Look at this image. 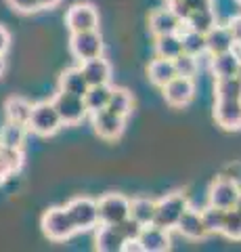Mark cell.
<instances>
[{
    "label": "cell",
    "mask_w": 241,
    "mask_h": 252,
    "mask_svg": "<svg viewBox=\"0 0 241 252\" xmlns=\"http://www.w3.org/2000/svg\"><path fill=\"white\" fill-rule=\"evenodd\" d=\"M147 76H149V82H151L153 86H160V89H161V86L168 84V82L176 76L172 59L155 57V59L149 63V67H147Z\"/></svg>",
    "instance_id": "22"
},
{
    "label": "cell",
    "mask_w": 241,
    "mask_h": 252,
    "mask_svg": "<svg viewBox=\"0 0 241 252\" xmlns=\"http://www.w3.org/2000/svg\"><path fill=\"white\" fill-rule=\"evenodd\" d=\"M124 126H126V118H122L118 114H113L111 109H99V112H92V128L95 132L105 139V141H115L122 137Z\"/></svg>",
    "instance_id": "10"
},
{
    "label": "cell",
    "mask_w": 241,
    "mask_h": 252,
    "mask_svg": "<svg viewBox=\"0 0 241 252\" xmlns=\"http://www.w3.org/2000/svg\"><path fill=\"white\" fill-rule=\"evenodd\" d=\"M214 99H220V101L241 99V80L237 76L216 78V82H214Z\"/></svg>",
    "instance_id": "29"
},
{
    "label": "cell",
    "mask_w": 241,
    "mask_h": 252,
    "mask_svg": "<svg viewBox=\"0 0 241 252\" xmlns=\"http://www.w3.org/2000/svg\"><path fill=\"white\" fill-rule=\"evenodd\" d=\"M9 46H11V34L6 32L4 26H0V55L4 57V53L9 51Z\"/></svg>",
    "instance_id": "41"
},
{
    "label": "cell",
    "mask_w": 241,
    "mask_h": 252,
    "mask_svg": "<svg viewBox=\"0 0 241 252\" xmlns=\"http://www.w3.org/2000/svg\"><path fill=\"white\" fill-rule=\"evenodd\" d=\"M178 34H181L183 53L195 55V57H199V55L206 53V36H204V34H199V32L187 28V26H183Z\"/></svg>",
    "instance_id": "28"
},
{
    "label": "cell",
    "mask_w": 241,
    "mask_h": 252,
    "mask_svg": "<svg viewBox=\"0 0 241 252\" xmlns=\"http://www.w3.org/2000/svg\"><path fill=\"white\" fill-rule=\"evenodd\" d=\"M187 28L199 32V34H208L210 30L216 26V13L214 9H201V11H193L189 15V19L185 21Z\"/></svg>",
    "instance_id": "30"
},
{
    "label": "cell",
    "mask_w": 241,
    "mask_h": 252,
    "mask_svg": "<svg viewBox=\"0 0 241 252\" xmlns=\"http://www.w3.org/2000/svg\"><path fill=\"white\" fill-rule=\"evenodd\" d=\"M6 4H9L13 11L23 13V15L40 11V2H38V0H6Z\"/></svg>",
    "instance_id": "36"
},
{
    "label": "cell",
    "mask_w": 241,
    "mask_h": 252,
    "mask_svg": "<svg viewBox=\"0 0 241 252\" xmlns=\"http://www.w3.org/2000/svg\"><path fill=\"white\" fill-rule=\"evenodd\" d=\"M161 93H164V99L168 105L183 107L187 103H191L193 94H195V82H193V78L174 76L168 84L161 86Z\"/></svg>",
    "instance_id": "11"
},
{
    "label": "cell",
    "mask_w": 241,
    "mask_h": 252,
    "mask_svg": "<svg viewBox=\"0 0 241 252\" xmlns=\"http://www.w3.org/2000/svg\"><path fill=\"white\" fill-rule=\"evenodd\" d=\"M206 36V53L210 55H218V53H224V51H231L235 42H233V36L227 26H216L208 32Z\"/></svg>",
    "instance_id": "19"
},
{
    "label": "cell",
    "mask_w": 241,
    "mask_h": 252,
    "mask_svg": "<svg viewBox=\"0 0 241 252\" xmlns=\"http://www.w3.org/2000/svg\"><path fill=\"white\" fill-rule=\"evenodd\" d=\"M111 89H113V86L109 82H107V84L88 86L86 94H84V103H86L88 114L99 112V109L107 107V103H109V97H111Z\"/></svg>",
    "instance_id": "26"
},
{
    "label": "cell",
    "mask_w": 241,
    "mask_h": 252,
    "mask_svg": "<svg viewBox=\"0 0 241 252\" xmlns=\"http://www.w3.org/2000/svg\"><path fill=\"white\" fill-rule=\"evenodd\" d=\"M61 126H63V122H61L53 101H40V103L32 105V116L27 122L29 132H34L38 137H53L55 132H59Z\"/></svg>",
    "instance_id": "2"
},
{
    "label": "cell",
    "mask_w": 241,
    "mask_h": 252,
    "mask_svg": "<svg viewBox=\"0 0 241 252\" xmlns=\"http://www.w3.org/2000/svg\"><path fill=\"white\" fill-rule=\"evenodd\" d=\"M183 53V42L181 34H164V36H155V57L161 59H174Z\"/></svg>",
    "instance_id": "25"
},
{
    "label": "cell",
    "mask_w": 241,
    "mask_h": 252,
    "mask_svg": "<svg viewBox=\"0 0 241 252\" xmlns=\"http://www.w3.org/2000/svg\"><path fill=\"white\" fill-rule=\"evenodd\" d=\"M220 233L229 240L241 242V215L235 208L224 210V220H222V229Z\"/></svg>",
    "instance_id": "32"
},
{
    "label": "cell",
    "mask_w": 241,
    "mask_h": 252,
    "mask_svg": "<svg viewBox=\"0 0 241 252\" xmlns=\"http://www.w3.org/2000/svg\"><path fill=\"white\" fill-rule=\"evenodd\" d=\"M189 208V200L183 191H174V193H168L164 198L155 200V219H153V225L161 227V229H168L172 231L176 229V223L178 219L183 217V212Z\"/></svg>",
    "instance_id": "1"
},
{
    "label": "cell",
    "mask_w": 241,
    "mask_h": 252,
    "mask_svg": "<svg viewBox=\"0 0 241 252\" xmlns=\"http://www.w3.org/2000/svg\"><path fill=\"white\" fill-rule=\"evenodd\" d=\"M59 91L69 93V94H78V97H84L88 91V82L84 78L80 67H67L65 72H61L59 76Z\"/></svg>",
    "instance_id": "20"
},
{
    "label": "cell",
    "mask_w": 241,
    "mask_h": 252,
    "mask_svg": "<svg viewBox=\"0 0 241 252\" xmlns=\"http://www.w3.org/2000/svg\"><path fill=\"white\" fill-rule=\"evenodd\" d=\"M113 227L120 231V235H122V238L126 240V242H128V240H138V235H141V229H143V225L136 223V220L132 219V217H126V219L120 220V223L113 225Z\"/></svg>",
    "instance_id": "34"
},
{
    "label": "cell",
    "mask_w": 241,
    "mask_h": 252,
    "mask_svg": "<svg viewBox=\"0 0 241 252\" xmlns=\"http://www.w3.org/2000/svg\"><path fill=\"white\" fill-rule=\"evenodd\" d=\"M124 240L120 231L113 225H97L95 231V250L99 252H122L124 248Z\"/></svg>",
    "instance_id": "17"
},
{
    "label": "cell",
    "mask_w": 241,
    "mask_h": 252,
    "mask_svg": "<svg viewBox=\"0 0 241 252\" xmlns=\"http://www.w3.org/2000/svg\"><path fill=\"white\" fill-rule=\"evenodd\" d=\"M82 74L86 78L88 86H95V84H107L111 82V65L103 55L95 59H88V61H82Z\"/></svg>",
    "instance_id": "16"
},
{
    "label": "cell",
    "mask_w": 241,
    "mask_h": 252,
    "mask_svg": "<svg viewBox=\"0 0 241 252\" xmlns=\"http://www.w3.org/2000/svg\"><path fill=\"white\" fill-rule=\"evenodd\" d=\"M237 78L241 80V61H239V67H237Z\"/></svg>",
    "instance_id": "46"
},
{
    "label": "cell",
    "mask_w": 241,
    "mask_h": 252,
    "mask_svg": "<svg viewBox=\"0 0 241 252\" xmlns=\"http://www.w3.org/2000/svg\"><path fill=\"white\" fill-rule=\"evenodd\" d=\"M40 2V9H55L61 0H38Z\"/></svg>",
    "instance_id": "43"
},
{
    "label": "cell",
    "mask_w": 241,
    "mask_h": 252,
    "mask_svg": "<svg viewBox=\"0 0 241 252\" xmlns=\"http://www.w3.org/2000/svg\"><path fill=\"white\" fill-rule=\"evenodd\" d=\"M138 244L143 252H166L172 246V240L168 229H161L158 225H145L138 235Z\"/></svg>",
    "instance_id": "13"
},
{
    "label": "cell",
    "mask_w": 241,
    "mask_h": 252,
    "mask_svg": "<svg viewBox=\"0 0 241 252\" xmlns=\"http://www.w3.org/2000/svg\"><path fill=\"white\" fill-rule=\"evenodd\" d=\"M65 210L76 231H90L99 225V208L97 200L92 198H74L65 204Z\"/></svg>",
    "instance_id": "5"
},
{
    "label": "cell",
    "mask_w": 241,
    "mask_h": 252,
    "mask_svg": "<svg viewBox=\"0 0 241 252\" xmlns=\"http://www.w3.org/2000/svg\"><path fill=\"white\" fill-rule=\"evenodd\" d=\"M227 28H229V32H231L235 46H241V15H235V17H233V19L227 23Z\"/></svg>",
    "instance_id": "37"
},
{
    "label": "cell",
    "mask_w": 241,
    "mask_h": 252,
    "mask_svg": "<svg viewBox=\"0 0 241 252\" xmlns=\"http://www.w3.org/2000/svg\"><path fill=\"white\" fill-rule=\"evenodd\" d=\"M168 6H170V9H172V13H174L176 17L181 19L183 23H185L187 19H189V15H191V9H189V6L185 4V0H178V2H172V4H168Z\"/></svg>",
    "instance_id": "38"
},
{
    "label": "cell",
    "mask_w": 241,
    "mask_h": 252,
    "mask_svg": "<svg viewBox=\"0 0 241 252\" xmlns=\"http://www.w3.org/2000/svg\"><path fill=\"white\" fill-rule=\"evenodd\" d=\"M99 225H118L120 220L130 217V200L122 193H105L97 200Z\"/></svg>",
    "instance_id": "7"
},
{
    "label": "cell",
    "mask_w": 241,
    "mask_h": 252,
    "mask_svg": "<svg viewBox=\"0 0 241 252\" xmlns=\"http://www.w3.org/2000/svg\"><path fill=\"white\" fill-rule=\"evenodd\" d=\"M107 109H111L113 114H118L122 118H128L132 114V109H134V97H132V93L128 89L113 86L109 103H107Z\"/></svg>",
    "instance_id": "23"
},
{
    "label": "cell",
    "mask_w": 241,
    "mask_h": 252,
    "mask_svg": "<svg viewBox=\"0 0 241 252\" xmlns=\"http://www.w3.org/2000/svg\"><path fill=\"white\" fill-rule=\"evenodd\" d=\"M214 120L222 130H241V99L220 101L214 103Z\"/></svg>",
    "instance_id": "12"
},
{
    "label": "cell",
    "mask_w": 241,
    "mask_h": 252,
    "mask_svg": "<svg viewBox=\"0 0 241 252\" xmlns=\"http://www.w3.org/2000/svg\"><path fill=\"white\" fill-rule=\"evenodd\" d=\"M53 105H55L57 114L61 118L63 126H76L80 124L84 118H86L88 109L84 103V97H78V94H69L59 91L55 97H53Z\"/></svg>",
    "instance_id": "6"
},
{
    "label": "cell",
    "mask_w": 241,
    "mask_h": 252,
    "mask_svg": "<svg viewBox=\"0 0 241 252\" xmlns=\"http://www.w3.org/2000/svg\"><path fill=\"white\" fill-rule=\"evenodd\" d=\"M0 156L4 158V162L9 164L11 172H19L23 166V149H11V147H0Z\"/></svg>",
    "instance_id": "35"
},
{
    "label": "cell",
    "mask_w": 241,
    "mask_h": 252,
    "mask_svg": "<svg viewBox=\"0 0 241 252\" xmlns=\"http://www.w3.org/2000/svg\"><path fill=\"white\" fill-rule=\"evenodd\" d=\"M222 177H227V179H233V181H241V164H237V162H233V164H229L227 168L222 170Z\"/></svg>",
    "instance_id": "39"
},
{
    "label": "cell",
    "mask_w": 241,
    "mask_h": 252,
    "mask_svg": "<svg viewBox=\"0 0 241 252\" xmlns=\"http://www.w3.org/2000/svg\"><path fill=\"white\" fill-rule=\"evenodd\" d=\"M32 101H27L26 97H9L4 101V116L9 122L23 124L27 126L29 116H32Z\"/></svg>",
    "instance_id": "21"
},
{
    "label": "cell",
    "mask_w": 241,
    "mask_h": 252,
    "mask_svg": "<svg viewBox=\"0 0 241 252\" xmlns=\"http://www.w3.org/2000/svg\"><path fill=\"white\" fill-rule=\"evenodd\" d=\"M239 191H241V187L237 181L220 175L212 181V185L208 189V204L210 206H216V208H222V210H229L235 206Z\"/></svg>",
    "instance_id": "8"
},
{
    "label": "cell",
    "mask_w": 241,
    "mask_h": 252,
    "mask_svg": "<svg viewBox=\"0 0 241 252\" xmlns=\"http://www.w3.org/2000/svg\"><path fill=\"white\" fill-rule=\"evenodd\" d=\"M176 231L181 235H185V238H189V240H204L208 235L206 227H204V220H201V212L191 208V206L183 212L181 219H178Z\"/></svg>",
    "instance_id": "15"
},
{
    "label": "cell",
    "mask_w": 241,
    "mask_h": 252,
    "mask_svg": "<svg viewBox=\"0 0 241 252\" xmlns=\"http://www.w3.org/2000/svg\"><path fill=\"white\" fill-rule=\"evenodd\" d=\"M185 4L193 11H201V9H212V4H214V0H185Z\"/></svg>",
    "instance_id": "40"
},
{
    "label": "cell",
    "mask_w": 241,
    "mask_h": 252,
    "mask_svg": "<svg viewBox=\"0 0 241 252\" xmlns=\"http://www.w3.org/2000/svg\"><path fill=\"white\" fill-rule=\"evenodd\" d=\"M130 217L145 225H153V219H155V200L149 198H134L130 200Z\"/></svg>",
    "instance_id": "27"
},
{
    "label": "cell",
    "mask_w": 241,
    "mask_h": 252,
    "mask_svg": "<svg viewBox=\"0 0 241 252\" xmlns=\"http://www.w3.org/2000/svg\"><path fill=\"white\" fill-rule=\"evenodd\" d=\"M42 233L49 238L51 242H65L76 233V227L69 219L65 206H53L42 215L40 220Z\"/></svg>",
    "instance_id": "3"
},
{
    "label": "cell",
    "mask_w": 241,
    "mask_h": 252,
    "mask_svg": "<svg viewBox=\"0 0 241 252\" xmlns=\"http://www.w3.org/2000/svg\"><path fill=\"white\" fill-rule=\"evenodd\" d=\"M174 63V72L176 76H185V78H195L199 72V61L195 55H189V53H181L178 57L172 59Z\"/></svg>",
    "instance_id": "31"
},
{
    "label": "cell",
    "mask_w": 241,
    "mask_h": 252,
    "mask_svg": "<svg viewBox=\"0 0 241 252\" xmlns=\"http://www.w3.org/2000/svg\"><path fill=\"white\" fill-rule=\"evenodd\" d=\"M65 26L72 32L99 30V11L90 2H76L65 13Z\"/></svg>",
    "instance_id": "9"
},
{
    "label": "cell",
    "mask_w": 241,
    "mask_h": 252,
    "mask_svg": "<svg viewBox=\"0 0 241 252\" xmlns=\"http://www.w3.org/2000/svg\"><path fill=\"white\" fill-rule=\"evenodd\" d=\"M233 208H235V210L239 212V215H241V191H239V195H237V202H235V206H233Z\"/></svg>",
    "instance_id": "44"
},
{
    "label": "cell",
    "mask_w": 241,
    "mask_h": 252,
    "mask_svg": "<svg viewBox=\"0 0 241 252\" xmlns=\"http://www.w3.org/2000/svg\"><path fill=\"white\" fill-rule=\"evenodd\" d=\"M27 135V126L15 124L6 120L4 126L0 128V147H11V149H23Z\"/></svg>",
    "instance_id": "24"
},
{
    "label": "cell",
    "mask_w": 241,
    "mask_h": 252,
    "mask_svg": "<svg viewBox=\"0 0 241 252\" xmlns=\"http://www.w3.org/2000/svg\"><path fill=\"white\" fill-rule=\"evenodd\" d=\"M4 67H6L4 57H2V55H0V78H2V74H4Z\"/></svg>",
    "instance_id": "45"
},
{
    "label": "cell",
    "mask_w": 241,
    "mask_h": 252,
    "mask_svg": "<svg viewBox=\"0 0 241 252\" xmlns=\"http://www.w3.org/2000/svg\"><path fill=\"white\" fill-rule=\"evenodd\" d=\"M185 23L172 13V9H155L149 15V32L153 36H164V34H174L181 32Z\"/></svg>",
    "instance_id": "14"
},
{
    "label": "cell",
    "mask_w": 241,
    "mask_h": 252,
    "mask_svg": "<svg viewBox=\"0 0 241 252\" xmlns=\"http://www.w3.org/2000/svg\"><path fill=\"white\" fill-rule=\"evenodd\" d=\"M239 61H241V57L231 49V51H224L218 55H212L210 67H212L214 78H231V76H237Z\"/></svg>",
    "instance_id": "18"
},
{
    "label": "cell",
    "mask_w": 241,
    "mask_h": 252,
    "mask_svg": "<svg viewBox=\"0 0 241 252\" xmlns=\"http://www.w3.org/2000/svg\"><path fill=\"white\" fill-rule=\"evenodd\" d=\"M11 175H13V172H11V168H9V164H6L4 158L0 156V183H4V181L9 179Z\"/></svg>",
    "instance_id": "42"
},
{
    "label": "cell",
    "mask_w": 241,
    "mask_h": 252,
    "mask_svg": "<svg viewBox=\"0 0 241 252\" xmlns=\"http://www.w3.org/2000/svg\"><path fill=\"white\" fill-rule=\"evenodd\" d=\"M201 220H204V227H206V231L208 235L210 233H220L222 229V220H224V210L222 208H216V206H208L206 208H201Z\"/></svg>",
    "instance_id": "33"
},
{
    "label": "cell",
    "mask_w": 241,
    "mask_h": 252,
    "mask_svg": "<svg viewBox=\"0 0 241 252\" xmlns=\"http://www.w3.org/2000/svg\"><path fill=\"white\" fill-rule=\"evenodd\" d=\"M239 2H241V0H239Z\"/></svg>",
    "instance_id": "48"
},
{
    "label": "cell",
    "mask_w": 241,
    "mask_h": 252,
    "mask_svg": "<svg viewBox=\"0 0 241 252\" xmlns=\"http://www.w3.org/2000/svg\"><path fill=\"white\" fill-rule=\"evenodd\" d=\"M166 2H168V4H172V2H178V0H166Z\"/></svg>",
    "instance_id": "47"
},
{
    "label": "cell",
    "mask_w": 241,
    "mask_h": 252,
    "mask_svg": "<svg viewBox=\"0 0 241 252\" xmlns=\"http://www.w3.org/2000/svg\"><path fill=\"white\" fill-rule=\"evenodd\" d=\"M103 36L99 30H86V32H74L69 36V51L78 61H88L103 55Z\"/></svg>",
    "instance_id": "4"
}]
</instances>
